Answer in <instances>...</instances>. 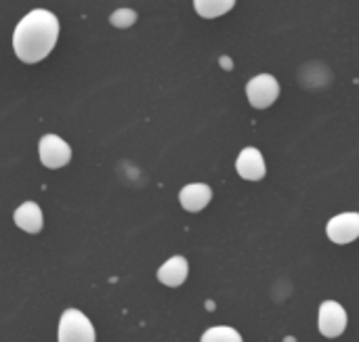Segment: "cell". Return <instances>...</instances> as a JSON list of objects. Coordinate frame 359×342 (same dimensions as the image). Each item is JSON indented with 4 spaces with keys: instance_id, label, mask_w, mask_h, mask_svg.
<instances>
[{
    "instance_id": "obj_1",
    "label": "cell",
    "mask_w": 359,
    "mask_h": 342,
    "mask_svg": "<svg viewBox=\"0 0 359 342\" xmlns=\"http://www.w3.org/2000/svg\"><path fill=\"white\" fill-rule=\"evenodd\" d=\"M59 40V19L46 8H32L13 32V50L23 63H40Z\"/></svg>"
},
{
    "instance_id": "obj_2",
    "label": "cell",
    "mask_w": 359,
    "mask_h": 342,
    "mask_svg": "<svg viewBox=\"0 0 359 342\" xmlns=\"http://www.w3.org/2000/svg\"><path fill=\"white\" fill-rule=\"evenodd\" d=\"M57 341L59 342H97L95 328L90 320L78 311V309H65L59 320V330H57Z\"/></svg>"
},
{
    "instance_id": "obj_3",
    "label": "cell",
    "mask_w": 359,
    "mask_h": 342,
    "mask_svg": "<svg viewBox=\"0 0 359 342\" xmlns=\"http://www.w3.org/2000/svg\"><path fill=\"white\" fill-rule=\"evenodd\" d=\"M246 97H248V103L255 109L271 107L278 101V97H280V82H278V78L271 76V74H259V76L250 78L248 84H246Z\"/></svg>"
},
{
    "instance_id": "obj_4",
    "label": "cell",
    "mask_w": 359,
    "mask_h": 342,
    "mask_svg": "<svg viewBox=\"0 0 359 342\" xmlns=\"http://www.w3.org/2000/svg\"><path fill=\"white\" fill-rule=\"evenodd\" d=\"M38 156L42 166L57 170L69 164L72 160V147L65 139H61L59 135H44L38 143Z\"/></svg>"
},
{
    "instance_id": "obj_5",
    "label": "cell",
    "mask_w": 359,
    "mask_h": 342,
    "mask_svg": "<svg viewBox=\"0 0 359 342\" xmlns=\"http://www.w3.org/2000/svg\"><path fill=\"white\" fill-rule=\"evenodd\" d=\"M318 326L320 332L326 338H339L347 330V311L343 305L337 301H326L320 305V315H318Z\"/></svg>"
},
{
    "instance_id": "obj_6",
    "label": "cell",
    "mask_w": 359,
    "mask_h": 342,
    "mask_svg": "<svg viewBox=\"0 0 359 342\" xmlns=\"http://www.w3.org/2000/svg\"><path fill=\"white\" fill-rule=\"evenodd\" d=\"M326 233L339 246L355 242L359 238V212H343L332 217L326 225Z\"/></svg>"
},
{
    "instance_id": "obj_7",
    "label": "cell",
    "mask_w": 359,
    "mask_h": 342,
    "mask_svg": "<svg viewBox=\"0 0 359 342\" xmlns=\"http://www.w3.org/2000/svg\"><path fill=\"white\" fill-rule=\"evenodd\" d=\"M236 170L246 181H261L267 175V164L257 147H244L236 160Z\"/></svg>"
},
{
    "instance_id": "obj_8",
    "label": "cell",
    "mask_w": 359,
    "mask_h": 342,
    "mask_svg": "<svg viewBox=\"0 0 359 342\" xmlns=\"http://www.w3.org/2000/svg\"><path fill=\"white\" fill-rule=\"evenodd\" d=\"M212 200V189L206 183H189L181 189L179 202L187 212H200L204 210Z\"/></svg>"
},
{
    "instance_id": "obj_9",
    "label": "cell",
    "mask_w": 359,
    "mask_h": 342,
    "mask_svg": "<svg viewBox=\"0 0 359 342\" xmlns=\"http://www.w3.org/2000/svg\"><path fill=\"white\" fill-rule=\"evenodd\" d=\"M189 275V263L185 256H170L160 269H158V282L168 288H179L185 284Z\"/></svg>"
},
{
    "instance_id": "obj_10",
    "label": "cell",
    "mask_w": 359,
    "mask_h": 342,
    "mask_svg": "<svg viewBox=\"0 0 359 342\" xmlns=\"http://www.w3.org/2000/svg\"><path fill=\"white\" fill-rule=\"evenodd\" d=\"M15 225L25 231V233H40L42 231V225H44V217H42V210L36 202H23L15 214Z\"/></svg>"
},
{
    "instance_id": "obj_11",
    "label": "cell",
    "mask_w": 359,
    "mask_h": 342,
    "mask_svg": "<svg viewBox=\"0 0 359 342\" xmlns=\"http://www.w3.org/2000/svg\"><path fill=\"white\" fill-rule=\"evenodd\" d=\"M236 6V0H194V8L204 19H217L227 15Z\"/></svg>"
},
{
    "instance_id": "obj_12",
    "label": "cell",
    "mask_w": 359,
    "mask_h": 342,
    "mask_svg": "<svg viewBox=\"0 0 359 342\" xmlns=\"http://www.w3.org/2000/svg\"><path fill=\"white\" fill-rule=\"evenodd\" d=\"M200 342H244L242 334L236 330V328H229V326H215V328H208Z\"/></svg>"
},
{
    "instance_id": "obj_13",
    "label": "cell",
    "mask_w": 359,
    "mask_h": 342,
    "mask_svg": "<svg viewBox=\"0 0 359 342\" xmlns=\"http://www.w3.org/2000/svg\"><path fill=\"white\" fill-rule=\"evenodd\" d=\"M135 21H137V11L133 8H116L109 15V23L118 29H128L135 25Z\"/></svg>"
},
{
    "instance_id": "obj_14",
    "label": "cell",
    "mask_w": 359,
    "mask_h": 342,
    "mask_svg": "<svg viewBox=\"0 0 359 342\" xmlns=\"http://www.w3.org/2000/svg\"><path fill=\"white\" fill-rule=\"evenodd\" d=\"M221 65H223L225 69H231V59H227V57H221Z\"/></svg>"
}]
</instances>
